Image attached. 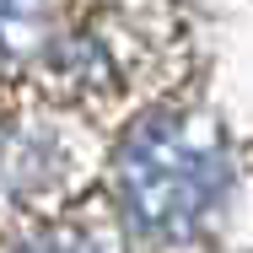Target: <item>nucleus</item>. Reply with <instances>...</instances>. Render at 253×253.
<instances>
[{"label": "nucleus", "instance_id": "obj_1", "mask_svg": "<svg viewBox=\"0 0 253 253\" xmlns=\"http://www.w3.org/2000/svg\"><path fill=\"white\" fill-rule=\"evenodd\" d=\"M232 162L221 135L189 113H156L129 129L113 162V194L129 226L151 243L194 237L226 200Z\"/></svg>", "mask_w": 253, "mask_h": 253}, {"label": "nucleus", "instance_id": "obj_2", "mask_svg": "<svg viewBox=\"0 0 253 253\" xmlns=\"http://www.w3.org/2000/svg\"><path fill=\"white\" fill-rule=\"evenodd\" d=\"M43 16V0H0V43H16L38 27Z\"/></svg>", "mask_w": 253, "mask_h": 253}, {"label": "nucleus", "instance_id": "obj_3", "mask_svg": "<svg viewBox=\"0 0 253 253\" xmlns=\"http://www.w3.org/2000/svg\"><path fill=\"white\" fill-rule=\"evenodd\" d=\"M16 253H102L92 237H81V232H49V237H33V243H22Z\"/></svg>", "mask_w": 253, "mask_h": 253}]
</instances>
